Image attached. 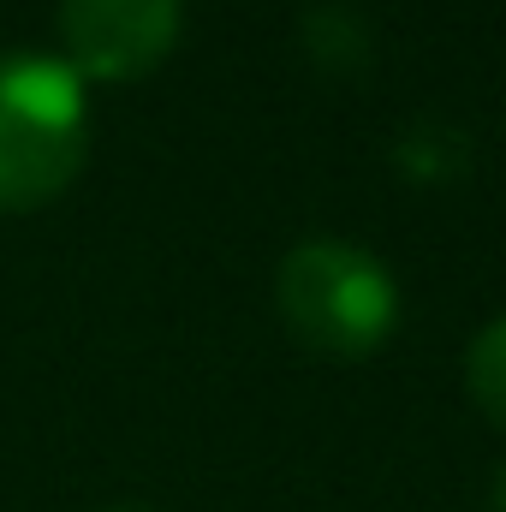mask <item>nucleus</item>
Here are the masks:
<instances>
[{"mask_svg": "<svg viewBox=\"0 0 506 512\" xmlns=\"http://www.w3.org/2000/svg\"><path fill=\"white\" fill-rule=\"evenodd\" d=\"M84 78L48 54H0V209L60 197L84 161Z\"/></svg>", "mask_w": 506, "mask_h": 512, "instance_id": "1", "label": "nucleus"}, {"mask_svg": "<svg viewBox=\"0 0 506 512\" xmlns=\"http://www.w3.org/2000/svg\"><path fill=\"white\" fill-rule=\"evenodd\" d=\"M280 310L304 346L328 358H364L393 334L399 292L370 251L340 239H310L280 262Z\"/></svg>", "mask_w": 506, "mask_h": 512, "instance_id": "2", "label": "nucleus"}, {"mask_svg": "<svg viewBox=\"0 0 506 512\" xmlns=\"http://www.w3.org/2000/svg\"><path fill=\"white\" fill-rule=\"evenodd\" d=\"M66 66L126 84L167 60L179 36V0H60Z\"/></svg>", "mask_w": 506, "mask_h": 512, "instance_id": "3", "label": "nucleus"}, {"mask_svg": "<svg viewBox=\"0 0 506 512\" xmlns=\"http://www.w3.org/2000/svg\"><path fill=\"white\" fill-rule=\"evenodd\" d=\"M465 382H471V399L506 423V316H495L477 340H471V352H465Z\"/></svg>", "mask_w": 506, "mask_h": 512, "instance_id": "4", "label": "nucleus"}, {"mask_svg": "<svg viewBox=\"0 0 506 512\" xmlns=\"http://www.w3.org/2000/svg\"><path fill=\"white\" fill-rule=\"evenodd\" d=\"M489 501H495V512H506V471L495 477V495H489Z\"/></svg>", "mask_w": 506, "mask_h": 512, "instance_id": "5", "label": "nucleus"}, {"mask_svg": "<svg viewBox=\"0 0 506 512\" xmlns=\"http://www.w3.org/2000/svg\"><path fill=\"white\" fill-rule=\"evenodd\" d=\"M108 512H143V507H108Z\"/></svg>", "mask_w": 506, "mask_h": 512, "instance_id": "6", "label": "nucleus"}]
</instances>
